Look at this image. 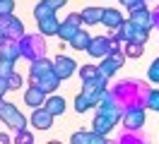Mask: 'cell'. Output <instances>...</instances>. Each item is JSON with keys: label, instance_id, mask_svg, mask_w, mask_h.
I'll return each mask as SVG.
<instances>
[{"label": "cell", "instance_id": "18", "mask_svg": "<svg viewBox=\"0 0 159 144\" xmlns=\"http://www.w3.org/2000/svg\"><path fill=\"white\" fill-rule=\"evenodd\" d=\"M89 41H92L89 31H87V29H77V34L70 38V46H72V48H77V50H87Z\"/></svg>", "mask_w": 159, "mask_h": 144}, {"label": "cell", "instance_id": "2", "mask_svg": "<svg viewBox=\"0 0 159 144\" xmlns=\"http://www.w3.org/2000/svg\"><path fill=\"white\" fill-rule=\"evenodd\" d=\"M87 50H89V55H94V58H106V55H111V53L118 50V43L111 36H97V38L89 41Z\"/></svg>", "mask_w": 159, "mask_h": 144}, {"label": "cell", "instance_id": "8", "mask_svg": "<svg viewBox=\"0 0 159 144\" xmlns=\"http://www.w3.org/2000/svg\"><path fill=\"white\" fill-rule=\"evenodd\" d=\"M123 123H125V130H140L142 123H145L142 106H128V111L123 115Z\"/></svg>", "mask_w": 159, "mask_h": 144}, {"label": "cell", "instance_id": "11", "mask_svg": "<svg viewBox=\"0 0 159 144\" xmlns=\"http://www.w3.org/2000/svg\"><path fill=\"white\" fill-rule=\"evenodd\" d=\"M130 24H135V27L140 29H147L149 31V24H152V15H149L147 10H145V5H140V7H135L133 12H130Z\"/></svg>", "mask_w": 159, "mask_h": 144}, {"label": "cell", "instance_id": "3", "mask_svg": "<svg viewBox=\"0 0 159 144\" xmlns=\"http://www.w3.org/2000/svg\"><path fill=\"white\" fill-rule=\"evenodd\" d=\"M0 118L5 120V125H10L12 130H27V118L15 108L12 103H2V108H0Z\"/></svg>", "mask_w": 159, "mask_h": 144}, {"label": "cell", "instance_id": "34", "mask_svg": "<svg viewBox=\"0 0 159 144\" xmlns=\"http://www.w3.org/2000/svg\"><path fill=\"white\" fill-rule=\"evenodd\" d=\"M10 91V86H7V79H0V98Z\"/></svg>", "mask_w": 159, "mask_h": 144}, {"label": "cell", "instance_id": "26", "mask_svg": "<svg viewBox=\"0 0 159 144\" xmlns=\"http://www.w3.org/2000/svg\"><path fill=\"white\" fill-rule=\"evenodd\" d=\"M133 132H135V130H133ZM133 132H128L125 137H120L116 144H145V142H142V137H138V134H133Z\"/></svg>", "mask_w": 159, "mask_h": 144}, {"label": "cell", "instance_id": "14", "mask_svg": "<svg viewBox=\"0 0 159 144\" xmlns=\"http://www.w3.org/2000/svg\"><path fill=\"white\" fill-rule=\"evenodd\" d=\"M118 123V120H113V118H109V115H101L97 113V120H94V127H92V132L94 134H99V137H104V134L109 132L113 125Z\"/></svg>", "mask_w": 159, "mask_h": 144}, {"label": "cell", "instance_id": "24", "mask_svg": "<svg viewBox=\"0 0 159 144\" xmlns=\"http://www.w3.org/2000/svg\"><path fill=\"white\" fill-rule=\"evenodd\" d=\"M123 55H128V58H140V55H142V46L125 43V48H123Z\"/></svg>", "mask_w": 159, "mask_h": 144}, {"label": "cell", "instance_id": "15", "mask_svg": "<svg viewBox=\"0 0 159 144\" xmlns=\"http://www.w3.org/2000/svg\"><path fill=\"white\" fill-rule=\"evenodd\" d=\"M123 22H125V19H123V15H120L118 10H111L109 7V10L101 12V24H106L109 29H118Z\"/></svg>", "mask_w": 159, "mask_h": 144}, {"label": "cell", "instance_id": "28", "mask_svg": "<svg viewBox=\"0 0 159 144\" xmlns=\"http://www.w3.org/2000/svg\"><path fill=\"white\" fill-rule=\"evenodd\" d=\"M12 10H15V0H0V17L12 15Z\"/></svg>", "mask_w": 159, "mask_h": 144}, {"label": "cell", "instance_id": "1", "mask_svg": "<svg viewBox=\"0 0 159 144\" xmlns=\"http://www.w3.org/2000/svg\"><path fill=\"white\" fill-rule=\"evenodd\" d=\"M20 43V58H29L31 63L34 60H41L43 53H46V46H43V36H24L17 38Z\"/></svg>", "mask_w": 159, "mask_h": 144}, {"label": "cell", "instance_id": "37", "mask_svg": "<svg viewBox=\"0 0 159 144\" xmlns=\"http://www.w3.org/2000/svg\"><path fill=\"white\" fill-rule=\"evenodd\" d=\"M2 103H5V101H2V98H0V108H2Z\"/></svg>", "mask_w": 159, "mask_h": 144}, {"label": "cell", "instance_id": "30", "mask_svg": "<svg viewBox=\"0 0 159 144\" xmlns=\"http://www.w3.org/2000/svg\"><path fill=\"white\" fill-rule=\"evenodd\" d=\"M89 106H92V103H89V101H87V98H84L82 94L75 98V111H77V113H84V111H87Z\"/></svg>", "mask_w": 159, "mask_h": 144}, {"label": "cell", "instance_id": "21", "mask_svg": "<svg viewBox=\"0 0 159 144\" xmlns=\"http://www.w3.org/2000/svg\"><path fill=\"white\" fill-rule=\"evenodd\" d=\"M58 19H56V15H51V17L41 19L39 22V29H41V36H51V34H58Z\"/></svg>", "mask_w": 159, "mask_h": 144}, {"label": "cell", "instance_id": "29", "mask_svg": "<svg viewBox=\"0 0 159 144\" xmlns=\"http://www.w3.org/2000/svg\"><path fill=\"white\" fill-rule=\"evenodd\" d=\"M15 144H34V139H31V134L27 130H20L17 137H15Z\"/></svg>", "mask_w": 159, "mask_h": 144}, {"label": "cell", "instance_id": "13", "mask_svg": "<svg viewBox=\"0 0 159 144\" xmlns=\"http://www.w3.org/2000/svg\"><path fill=\"white\" fill-rule=\"evenodd\" d=\"M31 125L36 127V130H48L51 125H53V115L48 111H43V108H34V113H31Z\"/></svg>", "mask_w": 159, "mask_h": 144}, {"label": "cell", "instance_id": "38", "mask_svg": "<svg viewBox=\"0 0 159 144\" xmlns=\"http://www.w3.org/2000/svg\"><path fill=\"white\" fill-rule=\"evenodd\" d=\"M48 144H60V142H48Z\"/></svg>", "mask_w": 159, "mask_h": 144}, {"label": "cell", "instance_id": "20", "mask_svg": "<svg viewBox=\"0 0 159 144\" xmlns=\"http://www.w3.org/2000/svg\"><path fill=\"white\" fill-rule=\"evenodd\" d=\"M101 12H104V7H87L80 12V19H82V24H97V22H101Z\"/></svg>", "mask_w": 159, "mask_h": 144}, {"label": "cell", "instance_id": "22", "mask_svg": "<svg viewBox=\"0 0 159 144\" xmlns=\"http://www.w3.org/2000/svg\"><path fill=\"white\" fill-rule=\"evenodd\" d=\"M51 15H56V12H53V10L46 5V0H41L39 5L34 7V17L39 19V22H41V19H46V17H51Z\"/></svg>", "mask_w": 159, "mask_h": 144}, {"label": "cell", "instance_id": "9", "mask_svg": "<svg viewBox=\"0 0 159 144\" xmlns=\"http://www.w3.org/2000/svg\"><path fill=\"white\" fill-rule=\"evenodd\" d=\"M80 24H82V19H80V15H70L63 24L58 27V36L63 38V41H70V38L77 34V29H80Z\"/></svg>", "mask_w": 159, "mask_h": 144}, {"label": "cell", "instance_id": "4", "mask_svg": "<svg viewBox=\"0 0 159 144\" xmlns=\"http://www.w3.org/2000/svg\"><path fill=\"white\" fill-rule=\"evenodd\" d=\"M82 86H84V89H82V96H84V98H87V101L94 106V103H99L101 94L106 91V89H104V86H106V79L97 75L94 79H87V82H84Z\"/></svg>", "mask_w": 159, "mask_h": 144}, {"label": "cell", "instance_id": "31", "mask_svg": "<svg viewBox=\"0 0 159 144\" xmlns=\"http://www.w3.org/2000/svg\"><path fill=\"white\" fill-rule=\"evenodd\" d=\"M147 77L154 82V84H159V58L152 63V67H149V72H147Z\"/></svg>", "mask_w": 159, "mask_h": 144}, {"label": "cell", "instance_id": "35", "mask_svg": "<svg viewBox=\"0 0 159 144\" xmlns=\"http://www.w3.org/2000/svg\"><path fill=\"white\" fill-rule=\"evenodd\" d=\"M0 144H10V137L7 134H0Z\"/></svg>", "mask_w": 159, "mask_h": 144}, {"label": "cell", "instance_id": "36", "mask_svg": "<svg viewBox=\"0 0 159 144\" xmlns=\"http://www.w3.org/2000/svg\"><path fill=\"white\" fill-rule=\"evenodd\" d=\"M2 41H5V36H2V31H0V43H2Z\"/></svg>", "mask_w": 159, "mask_h": 144}, {"label": "cell", "instance_id": "32", "mask_svg": "<svg viewBox=\"0 0 159 144\" xmlns=\"http://www.w3.org/2000/svg\"><path fill=\"white\" fill-rule=\"evenodd\" d=\"M7 86H10L12 91H15V89H20V86H22V77L17 75V72H12V75L7 77Z\"/></svg>", "mask_w": 159, "mask_h": 144}, {"label": "cell", "instance_id": "25", "mask_svg": "<svg viewBox=\"0 0 159 144\" xmlns=\"http://www.w3.org/2000/svg\"><path fill=\"white\" fill-rule=\"evenodd\" d=\"M97 75H99V72H97V67H94V65H84L82 70H80V77H82V82H87V79H94Z\"/></svg>", "mask_w": 159, "mask_h": 144}, {"label": "cell", "instance_id": "17", "mask_svg": "<svg viewBox=\"0 0 159 144\" xmlns=\"http://www.w3.org/2000/svg\"><path fill=\"white\" fill-rule=\"evenodd\" d=\"M24 101H27L29 106H34V108H41V106H43V101H46V94L41 91L39 86L31 84V89L27 91V94H24Z\"/></svg>", "mask_w": 159, "mask_h": 144}, {"label": "cell", "instance_id": "27", "mask_svg": "<svg viewBox=\"0 0 159 144\" xmlns=\"http://www.w3.org/2000/svg\"><path fill=\"white\" fill-rule=\"evenodd\" d=\"M12 65H15V63H7V60H0V79H7V77H10L12 72H15V70H12Z\"/></svg>", "mask_w": 159, "mask_h": 144}, {"label": "cell", "instance_id": "16", "mask_svg": "<svg viewBox=\"0 0 159 144\" xmlns=\"http://www.w3.org/2000/svg\"><path fill=\"white\" fill-rule=\"evenodd\" d=\"M41 108H43V111H48V113L56 118V115H60L63 111H65V98H60V96H51V98L43 101Z\"/></svg>", "mask_w": 159, "mask_h": 144}, {"label": "cell", "instance_id": "6", "mask_svg": "<svg viewBox=\"0 0 159 144\" xmlns=\"http://www.w3.org/2000/svg\"><path fill=\"white\" fill-rule=\"evenodd\" d=\"M123 60H125V55H123V50H116V53H111V55L104 58V63H101L99 67H97V72H99V77H104V79H109L111 75H116V70H118L120 65H123Z\"/></svg>", "mask_w": 159, "mask_h": 144}, {"label": "cell", "instance_id": "33", "mask_svg": "<svg viewBox=\"0 0 159 144\" xmlns=\"http://www.w3.org/2000/svg\"><path fill=\"white\" fill-rule=\"evenodd\" d=\"M65 2H68V0H46V5H48V7L53 10V12H56V10H58V7H63Z\"/></svg>", "mask_w": 159, "mask_h": 144}, {"label": "cell", "instance_id": "10", "mask_svg": "<svg viewBox=\"0 0 159 144\" xmlns=\"http://www.w3.org/2000/svg\"><path fill=\"white\" fill-rule=\"evenodd\" d=\"M31 84H34V86H39L43 94H48V91H56V89L60 86V79H58L56 75H53V67H51L46 75H41L39 79H34Z\"/></svg>", "mask_w": 159, "mask_h": 144}, {"label": "cell", "instance_id": "12", "mask_svg": "<svg viewBox=\"0 0 159 144\" xmlns=\"http://www.w3.org/2000/svg\"><path fill=\"white\" fill-rule=\"evenodd\" d=\"M17 58H20V43H17V41H10V38H5V41L0 43V60L15 63Z\"/></svg>", "mask_w": 159, "mask_h": 144}, {"label": "cell", "instance_id": "7", "mask_svg": "<svg viewBox=\"0 0 159 144\" xmlns=\"http://www.w3.org/2000/svg\"><path fill=\"white\" fill-rule=\"evenodd\" d=\"M75 70H77V63L72 60V58H65V55H58L53 60V75L58 77V79H68V77L75 75Z\"/></svg>", "mask_w": 159, "mask_h": 144}, {"label": "cell", "instance_id": "19", "mask_svg": "<svg viewBox=\"0 0 159 144\" xmlns=\"http://www.w3.org/2000/svg\"><path fill=\"white\" fill-rule=\"evenodd\" d=\"M51 60H46V58H41V60H34V63H31V72H29V79L31 82H34V79H39L41 75H46V72H48L51 70Z\"/></svg>", "mask_w": 159, "mask_h": 144}, {"label": "cell", "instance_id": "23", "mask_svg": "<svg viewBox=\"0 0 159 144\" xmlns=\"http://www.w3.org/2000/svg\"><path fill=\"white\" fill-rule=\"evenodd\" d=\"M145 103H147V108H152V111H159V91L157 89H154V91H147Z\"/></svg>", "mask_w": 159, "mask_h": 144}, {"label": "cell", "instance_id": "5", "mask_svg": "<svg viewBox=\"0 0 159 144\" xmlns=\"http://www.w3.org/2000/svg\"><path fill=\"white\" fill-rule=\"evenodd\" d=\"M0 31H2V36L10 38V41H17V38L24 36V27H22V22H20V19H15L12 15L0 17Z\"/></svg>", "mask_w": 159, "mask_h": 144}]
</instances>
